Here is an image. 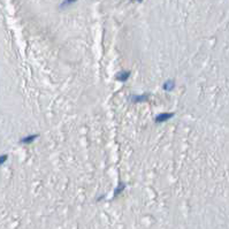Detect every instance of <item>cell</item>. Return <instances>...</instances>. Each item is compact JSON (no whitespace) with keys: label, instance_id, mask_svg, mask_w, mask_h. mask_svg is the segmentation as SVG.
I'll return each mask as SVG.
<instances>
[{"label":"cell","instance_id":"1","mask_svg":"<svg viewBox=\"0 0 229 229\" xmlns=\"http://www.w3.org/2000/svg\"><path fill=\"white\" fill-rule=\"evenodd\" d=\"M173 116H174L173 113H161V114L157 115L156 122H158V123H160V122H166V121H168V120H169L170 118H173Z\"/></svg>","mask_w":229,"mask_h":229},{"label":"cell","instance_id":"2","mask_svg":"<svg viewBox=\"0 0 229 229\" xmlns=\"http://www.w3.org/2000/svg\"><path fill=\"white\" fill-rule=\"evenodd\" d=\"M149 99V96L148 95H141V96H134L132 97V100L135 103H144Z\"/></svg>","mask_w":229,"mask_h":229},{"label":"cell","instance_id":"3","mask_svg":"<svg viewBox=\"0 0 229 229\" xmlns=\"http://www.w3.org/2000/svg\"><path fill=\"white\" fill-rule=\"evenodd\" d=\"M129 75H130V73H129V71H123V73H120V74L116 76V79H118V81H121V82H126V81L128 79Z\"/></svg>","mask_w":229,"mask_h":229},{"label":"cell","instance_id":"4","mask_svg":"<svg viewBox=\"0 0 229 229\" xmlns=\"http://www.w3.org/2000/svg\"><path fill=\"white\" fill-rule=\"evenodd\" d=\"M38 137V135H30V136H28V137H24L23 140H21V143H24V144H28V143H31V142H33L36 138Z\"/></svg>","mask_w":229,"mask_h":229},{"label":"cell","instance_id":"5","mask_svg":"<svg viewBox=\"0 0 229 229\" xmlns=\"http://www.w3.org/2000/svg\"><path fill=\"white\" fill-rule=\"evenodd\" d=\"M174 84H175L174 81H167V82L164 84V89H165L166 91H170V90L174 87Z\"/></svg>","mask_w":229,"mask_h":229},{"label":"cell","instance_id":"6","mask_svg":"<svg viewBox=\"0 0 229 229\" xmlns=\"http://www.w3.org/2000/svg\"><path fill=\"white\" fill-rule=\"evenodd\" d=\"M75 1H77V0H65V1L61 4V7H67V6L71 5V4H74Z\"/></svg>","mask_w":229,"mask_h":229},{"label":"cell","instance_id":"7","mask_svg":"<svg viewBox=\"0 0 229 229\" xmlns=\"http://www.w3.org/2000/svg\"><path fill=\"white\" fill-rule=\"evenodd\" d=\"M7 160V156L6 154H4V156H0V166H1L5 161Z\"/></svg>","mask_w":229,"mask_h":229},{"label":"cell","instance_id":"8","mask_svg":"<svg viewBox=\"0 0 229 229\" xmlns=\"http://www.w3.org/2000/svg\"><path fill=\"white\" fill-rule=\"evenodd\" d=\"M123 189H124V186H123V184H120V187H119V188L115 190V195H119V194H120V192H121Z\"/></svg>","mask_w":229,"mask_h":229},{"label":"cell","instance_id":"9","mask_svg":"<svg viewBox=\"0 0 229 229\" xmlns=\"http://www.w3.org/2000/svg\"><path fill=\"white\" fill-rule=\"evenodd\" d=\"M137 1H140V3H141V1H142V0H137Z\"/></svg>","mask_w":229,"mask_h":229}]
</instances>
